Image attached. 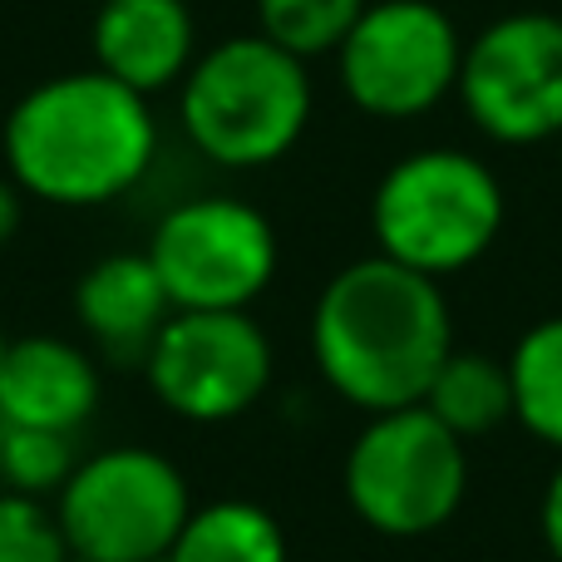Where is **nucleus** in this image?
<instances>
[{
    "instance_id": "1",
    "label": "nucleus",
    "mask_w": 562,
    "mask_h": 562,
    "mask_svg": "<svg viewBox=\"0 0 562 562\" xmlns=\"http://www.w3.org/2000/svg\"><path fill=\"white\" fill-rule=\"evenodd\" d=\"M154 99L104 69H69L10 104L0 148L5 178L49 207H104L128 198L158 164Z\"/></svg>"
},
{
    "instance_id": "2",
    "label": "nucleus",
    "mask_w": 562,
    "mask_h": 562,
    "mask_svg": "<svg viewBox=\"0 0 562 562\" xmlns=\"http://www.w3.org/2000/svg\"><path fill=\"white\" fill-rule=\"evenodd\" d=\"M454 350L445 286L390 257L346 262L311 306V360L360 415L409 409Z\"/></svg>"
},
{
    "instance_id": "3",
    "label": "nucleus",
    "mask_w": 562,
    "mask_h": 562,
    "mask_svg": "<svg viewBox=\"0 0 562 562\" xmlns=\"http://www.w3.org/2000/svg\"><path fill=\"white\" fill-rule=\"evenodd\" d=\"M316 114L311 65L272 45L262 30L227 35L193 59L178 85V128L217 168H272Z\"/></svg>"
},
{
    "instance_id": "4",
    "label": "nucleus",
    "mask_w": 562,
    "mask_h": 562,
    "mask_svg": "<svg viewBox=\"0 0 562 562\" xmlns=\"http://www.w3.org/2000/svg\"><path fill=\"white\" fill-rule=\"evenodd\" d=\"M508 217L498 173L469 148H415L380 173L370 198L375 252L445 281L484 262Z\"/></svg>"
},
{
    "instance_id": "5",
    "label": "nucleus",
    "mask_w": 562,
    "mask_h": 562,
    "mask_svg": "<svg viewBox=\"0 0 562 562\" xmlns=\"http://www.w3.org/2000/svg\"><path fill=\"white\" fill-rule=\"evenodd\" d=\"M350 514L385 538H429L464 508L469 445L425 405L370 415L340 464Z\"/></svg>"
},
{
    "instance_id": "6",
    "label": "nucleus",
    "mask_w": 562,
    "mask_h": 562,
    "mask_svg": "<svg viewBox=\"0 0 562 562\" xmlns=\"http://www.w3.org/2000/svg\"><path fill=\"white\" fill-rule=\"evenodd\" d=\"M69 553L94 562H158L193 514L183 469L144 445L79 459L55 498Z\"/></svg>"
},
{
    "instance_id": "7",
    "label": "nucleus",
    "mask_w": 562,
    "mask_h": 562,
    "mask_svg": "<svg viewBox=\"0 0 562 562\" xmlns=\"http://www.w3.org/2000/svg\"><path fill=\"white\" fill-rule=\"evenodd\" d=\"M144 252L173 311H252L277 281L281 237L247 198L198 193L158 217Z\"/></svg>"
},
{
    "instance_id": "8",
    "label": "nucleus",
    "mask_w": 562,
    "mask_h": 562,
    "mask_svg": "<svg viewBox=\"0 0 562 562\" xmlns=\"http://www.w3.org/2000/svg\"><path fill=\"white\" fill-rule=\"evenodd\" d=\"M340 94L380 124L425 119L459 89L464 35L435 0H370L336 55Z\"/></svg>"
},
{
    "instance_id": "9",
    "label": "nucleus",
    "mask_w": 562,
    "mask_h": 562,
    "mask_svg": "<svg viewBox=\"0 0 562 562\" xmlns=\"http://www.w3.org/2000/svg\"><path fill=\"white\" fill-rule=\"evenodd\" d=\"M277 350L252 311H173L144 356V380L168 415L227 425L272 390Z\"/></svg>"
},
{
    "instance_id": "10",
    "label": "nucleus",
    "mask_w": 562,
    "mask_h": 562,
    "mask_svg": "<svg viewBox=\"0 0 562 562\" xmlns=\"http://www.w3.org/2000/svg\"><path fill=\"white\" fill-rule=\"evenodd\" d=\"M459 104L469 124L504 148L562 138V15L514 10L464 40Z\"/></svg>"
},
{
    "instance_id": "11",
    "label": "nucleus",
    "mask_w": 562,
    "mask_h": 562,
    "mask_svg": "<svg viewBox=\"0 0 562 562\" xmlns=\"http://www.w3.org/2000/svg\"><path fill=\"white\" fill-rule=\"evenodd\" d=\"M89 45H94V69L144 99L178 89L203 55L188 0H99L89 20Z\"/></svg>"
},
{
    "instance_id": "12",
    "label": "nucleus",
    "mask_w": 562,
    "mask_h": 562,
    "mask_svg": "<svg viewBox=\"0 0 562 562\" xmlns=\"http://www.w3.org/2000/svg\"><path fill=\"white\" fill-rule=\"evenodd\" d=\"M99 366L65 336H20L0 360V425L79 435L99 409Z\"/></svg>"
},
{
    "instance_id": "13",
    "label": "nucleus",
    "mask_w": 562,
    "mask_h": 562,
    "mask_svg": "<svg viewBox=\"0 0 562 562\" xmlns=\"http://www.w3.org/2000/svg\"><path fill=\"white\" fill-rule=\"evenodd\" d=\"M173 316L148 252H109L75 281V321L99 350L144 366L154 336Z\"/></svg>"
},
{
    "instance_id": "14",
    "label": "nucleus",
    "mask_w": 562,
    "mask_h": 562,
    "mask_svg": "<svg viewBox=\"0 0 562 562\" xmlns=\"http://www.w3.org/2000/svg\"><path fill=\"white\" fill-rule=\"evenodd\" d=\"M419 405L439 419L445 429H454L459 439H484L498 425L514 419V380H508V360L488 356V350H449V360L439 366V375L429 380Z\"/></svg>"
},
{
    "instance_id": "15",
    "label": "nucleus",
    "mask_w": 562,
    "mask_h": 562,
    "mask_svg": "<svg viewBox=\"0 0 562 562\" xmlns=\"http://www.w3.org/2000/svg\"><path fill=\"white\" fill-rule=\"evenodd\" d=\"M168 562H291L286 533L272 508L252 498H213L188 514Z\"/></svg>"
},
{
    "instance_id": "16",
    "label": "nucleus",
    "mask_w": 562,
    "mask_h": 562,
    "mask_svg": "<svg viewBox=\"0 0 562 562\" xmlns=\"http://www.w3.org/2000/svg\"><path fill=\"white\" fill-rule=\"evenodd\" d=\"M504 360L514 380V419L562 454V316L533 321Z\"/></svg>"
},
{
    "instance_id": "17",
    "label": "nucleus",
    "mask_w": 562,
    "mask_h": 562,
    "mask_svg": "<svg viewBox=\"0 0 562 562\" xmlns=\"http://www.w3.org/2000/svg\"><path fill=\"white\" fill-rule=\"evenodd\" d=\"M370 0H257V30L296 59H326L340 49Z\"/></svg>"
},
{
    "instance_id": "18",
    "label": "nucleus",
    "mask_w": 562,
    "mask_h": 562,
    "mask_svg": "<svg viewBox=\"0 0 562 562\" xmlns=\"http://www.w3.org/2000/svg\"><path fill=\"white\" fill-rule=\"evenodd\" d=\"M79 469L75 435L59 429H20L0 425V488H15L30 498H59L69 474Z\"/></svg>"
},
{
    "instance_id": "19",
    "label": "nucleus",
    "mask_w": 562,
    "mask_h": 562,
    "mask_svg": "<svg viewBox=\"0 0 562 562\" xmlns=\"http://www.w3.org/2000/svg\"><path fill=\"white\" fill-rule=\"evenodd\" d=\"M69 543L55 504L0 488V562H65Z\"/></svg>"
},
{
    "instance_id": "20",
    "label": "nucleus",
    "mask_w": 562,
    "mask_h": 562,
    "mask_svg": "<svg viewBox=\"0 0 562 562\" xmlns=\"http://www.w3.org/2000/svg\"><path fill=\"white\" fill-rule=\"evenodd\" d=\"M538 533H543L553 562H562V464L553 469V479L543 488V504H538Z\"/></svg>"
},
{
    "instance_id": "21",
    "label": "nucleus",
    "mask_w": 562,
    "mask_h": 562,
    "mask_svg": "<svg viewBox=\"0 0 562 562\" xmlns=\"http://www.w3.org/2000/svg\"><path fill=\"white\" fill-rule=\"evenodd\" d=\"M20 223H25V193L10 178H0V247L15 243Z\"/></svg>"
},
{
    "instance_id": "22",
    "label": "nucleus",
    "mask_w": 562,
    "mask_h": 562,
    "mask_svg": "<svg viewBox=\"0 0 562 562\" xmlns=\"http://www.w3.org/2000/svg\"><path fill=\"white\" fill-rule=\"evenodd\" d=\"M5 346H10V336H5V321H0V360H5Z\"/></svg>"
},
{
    "instance_id": "23",
    "label": "nucleus",
    "mask_w": 562,
    "mask_h": 562,
    "mask_svg": "<svg viewBox=\"0 0 562 562\" xmlns=\"http://www.w3.org/2000/svg\"><path fill=\"white\" fill-rule=\"evenodd\" d=\"M65 562H94V558H79V553H69V558H65Z\"/></svg>"
},
{
    "instance_id": "24",
    "label": "nucleus",
    "mask_w": 562,
    "mask_h": 562,
    "mask_svg": "<svg viewBox=\"0 0 562 562\" xmlns=\"http://www.w3.org/2000/svg\"><path fill=\"white\" fill-rule=\"evenodd\" d=\"M158 562H168V558H158Z\"/></svg>"
}]
</instances>
